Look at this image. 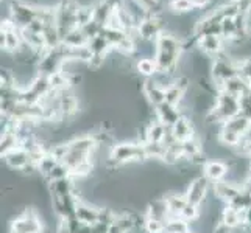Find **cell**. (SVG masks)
I'll return each instance as SVG.
<instances>
[{
	"label": "cell",
	"mask_w": 251,
	"mask_h": 233,
	"mask_svg": "<svg viewBox=\"0 0 251 233\" xmlns=\"http://www.w3.org/2000/svg\"><path fill=\"white\" fill-rule=\"evenodd\" d=\"M250 125H251L250 120H248L247 117H244L242 114H239V115H236V117H232L231 120H228L226 123H223L222 127L229 129V131L236 132V134H239V135H244V132L247 131Z\"/></svg>",
	"instance_id": "20"
},
{
	"label": "cell",
	"mask_w": 251,
	"mask_h": 233,
	"mask_svg": "<svg viewBox=\"0 0 251 233\" xmlns=\"http://www.w3.org/2000/svg\"><path fill=\"white\" fill-rule=\"evenodd\" d=\"M147 159L144 143L141 142H122L111 146L108 163L114 167L128 165V163H139Z\"/></svg>",
	"instance_id": "2"
},
{
	"label": "cell",
	"mask_w": 251,
	"mask_h": 233,
	"mask_svg": "<svg viewBox=\"0 0 251 233\" xmlns=\"http://www.w3.org/2000/svg\"><path fill=\"white\" fill-rule=\"evenodd\" d=\"M164 199H166L167 207H169V218L179 216L181 212H183L184 207L187 205L186 194H181V193H170L167 196H164Z\"/></svg>",
	"instance_id": "16"
},
{
	"label": "cell",
	"mask_w": 251,
	"mask_h": 233,
	"mask_svg": "<svg viewBox=\"0 0 251 233\" xmlns=\"http://www.w3.org/2000/svg\"><path fill=\"white\" fill-rule=\"evenodd\" d=\"M154 114H156V120H159V122L162 125H166L167 127H172L181 117H183L179 107L170 105V103H162V105L156 106L154 107Z\"/></svg>",
	"instance_id": "9"
},
{
	"label": "cell",
	"mask_w": 251,
	"mask_h": 233,
	"mask_svg": "<svg viewBox=\"0 0 251 233\" xmlns=\"http://www.w3.org/2000/svg\"><path fill=\"white\" fill-rule=\"evenodd\" d=\"M147 159H154V160H164V155H166L167 146L164 143H151V142H145L144 143Z\"/></svg>",
	"instance_id": "23"
},
{
	"label": "cell",
	"mask_w": 251,
	"mask_h": 233,
	"mask_svg": "<svg viewBox=\"0 0 251 233\" xmlns=\"http://www.w3.org/2000/svg\"><path fill=\"white\" fill-rule=\"evenodd\" d=\"M244 226L245 227H251V205L244 212Z\"/></svg>",
	"instance_id": "29"
},
{
	"label": "cell",
	"mask_w": 251,
	"mask_h": 233,
	"mask_svg": "<svg viewBox=\"0 0 251 233\" xmlns=\"http://www.w3.org/2000/svg\"><path fill=\"white\" fill-rule=\"evenodd\" d=\"M5 163L11 169H17V171H24L31 163V155L30 152L22 148V146H17V148L11 149L10 152H6L3 155Z\"/></svg>",
	"instance_id": "5"
},
{
	"label": "cell",
	"mask_w": 251,
	"mask_h": 233,
	"mask_svg": "<svg viewBox=\"0 0 251 233\" xmlns=\"http://www.w3.org/2000/svg\"><path fill=\"white\" fill-rule=\"evenodd\" d=\"M240 114V98L234 97L225 90H220L215 95V105L209 114H206L207 123L223 125L232 117Z\"/></svg>",
	"instance_id": "1"
},
{
	"label": "cell",
	"mask_w": 251,
	"mask_h": 233,
	"mask_svg": "<svg viewBox=\"0 0 251 233\" xmlns=\"http://www.w3.org/2000/svg\"><path fill=\"white\" fill-rule=\"evenodd\" d=\"M89 39L86 38V34L81 31V28H75L71 33L66 34V38L63 39V45L78 48V47H88Z\"/></svg>",
	"instance_id": "18"
},
{
	"label": "cell",
	"mask_w": 251,
	"mask_h": 233,
	"mask_svg": "<svg viewBox=\"0 0 251 233\" xmlns=\"http://www.w3.org/2000/svg\"><path fill=\"white\" fill-rule=\"evenodd\" d=\"M222 90L234 95V97H237V98H242L251 92V84L245 80L244 76L237 75V76L231 78V80H228L226 83H225Z\"/></svg>",
	"instance_id": "13"
},
{
	"label": "cell",
	"mask_w": 251,
	"mask_h": 233,
	"mask_svg": "<svg viewBox=\"0 0 251 233\" xmlns=\"http://www.w3.org/2000/svg\"><path fill=\"white\" fill-rule=\"evenodd\" d=\"M222 222L226 224L228 227H231L232 230H236L239 227H244V213L237 212L236 209L226 205L222 210Z\"/></svg>",
	"instance_id": "17"
},
{
	"label": "cell",
	"mask_w": 251,
	"mask_h": 233,
	"mask_svg": "<svg viewBox=\"0 0 251 233\" xmlns=\"http://www.w3.org/2000/svg\"><path fill=\"white\" fill-rule=\"evenodd\" d=\"M228 172H229V167L222 160H207L206 165L203 167V176L209 179L212 184L225 180Z\"/></svg>",
	"instance_id": "10"
},
{
	"label": "cell",
	"mask_w": 251,
	"mask_h": 233,
	"mask_svg": "<svg viewBox=\"0 0 251 233\" xmlns=\"http://www.w3.org/2000/svg\"><path fill=\"white\" fill-rule=\"evenodd\" d=\"M75 218L86 226H95L100 218V207H94L89 202L78 199L75 210Z\"/></svg>",
	"instance_id": "6"
},
{
	"label": "cell",
	"mask_w": 251,
	"mask_h": 233,
	"mask_svg": "<svg viewBox=\"0 0 251 233\" xmlns=\"http://www.w3.org/2000/svg\"><path fill=\"white\" fill-rule=\"evenodd\" d=\"M190 230V224L179 216H170L166 221V233H186Z\"/></svg>",
	"instance_id": "22"
},
{
	"label": "cell",
	"mask_w": 251,
	"mask_h": 233,
	"mask_svg": "<svg viewBox=\"0 0 251 233\" xmlns=\"http://www.w3.org/2000/svg\"><path fill=\"white\" fill-rule=\"evenodd\" d=\"M144 230H145V233H166V221H159V219H153V218L145 216Z\"/></svg>",
	"instance_id": "25"
},
{
	"label": "cell",
	"mask_w": 251,
	"mask_h": 233,
	"mask_svg": "<svg viewBox=\"0 0 251 233\" xmlns=\"http://www.w3.org/2000/svg\"><path fill=\"white\" fill-rule=\"evenodd\" d=\"M89 50L92 55H99V56H106L109 51L112 50V45L109 44V42L106 41L105 36H101V34H99V36H95L89 41L88 44Z\"/></svg>",
	"instance_id": "19"
},
{
	"label": "cell",
	"mask_w": 251,
	"mask_h": 233,
	"mask_svg": "<svg viewBox=\"0 0 251 233\" xmlns=\"http://www.w3.org/2000/svg\"><path fill=\"white\" fill-rule=\"evenodd\" d=\"M167 131H169V127L166 125H162L159 120H154V122L150 123L145 129V142L162 143L164 139H166Z\"/></svg>",
	"instance_id": "15"
},
{
	"label": "cell",
	"mask_w": 251,
	"mask_h": 233,
	"mask_svg": "<svg viewBox=\"0 0 251 233\" xmlns=\"http://www.w3.org/2000/svg\"><path fill=\"white\" fill-rule=\"evenodd\" d=\"M225 41L222 36H217V34H209V36H201L198 38V47L207 56H219L222 51L225 50L223 47Z\"/></svg>",
	"instance_id": "11"
},
{
	"label": "cell",
	"mask_w": 251,
	"mask_h": 233,
	"mask_svg": "<svg viewBox=\"0 0 251 233\" xmlns=\"http://www.w3.org/2000/svg\"><path fill=\"white\" fill-rule=\"evenodd\" d=\"M142 90H144L147 101H149L150 105H153L154 107L162 105V103H166V89H162L153 78H147L144 81Z\"/></svg>",
	"instance_id": "8"
},
{
	"label": "cell",
	"mask_w": 251,
	"mask_h": 233,
	"mask_svg": "<svg viewBox=\"0 0 251 233\" xmlns=\"http://www.w3.org/2000/svg\"><path fill=\"white\" fill-rule=\"evenodd\" d=\"M172 134H173V137L178 140V142H187V140H190V139H194V137H197L195 135V129H194V125H192V122L187 118V117H181L178 122L173 125L172 127Z\"/></svg>",
	"instance_id": "12"
},
{
	"label": "cell",
	"mask_w": 251,
	"mask_h": 233,
	"mask_svg": "<svg viewBox=\"0 0 251 233\" xmlns=\"http://www.w3.org/2000/svg\"><path fill=\"white\" fill-rule=\"evenodd\" d=\"M91 233H108V226H103V224H95L91 227Z\"/></svg>",
	"instance_id": "28"
},
{
	"label": "cell",
	"mask_w": 251,
	"mask_h": 233,
	"mask_svg": "<svg viewBox=\"0 0 251 233\" xmlns=\"http://www.w3.org/2000/svg\"><path fill=\"white\" fill-rule=\"evenodd\" d=\"M136 68L141 75H144L145 78H153L158 72V65L154 58H141L139 61L136 63Z\"/></svg>",
	"instance_id": "21"
},
{
	"label": "cell",
	"mask_w": 251,
	"mask_h": 233,
	"mask_svg": "<svg viewBox=\"0 0 251 233\" xmlns=\"http://www.w3.org/2000/svg\"><path fill=\"white\" fill-rule=\"evenodd\" d=\"M186 233H197V232H194V230H189V232H186Z\"/></svg>",
	"instance_id": "30"
},
{
	"label": "cell",
	"mask_w": 251,
	"mask_h": 233,
	"mask_svg": "<svg viewBox=\"0 0 251 233\" xmlns=\"http://www.w3.org/2000/svg\"><path fill=\"white\" fill-rule=\"evenodd\" d=\"M44 226H42L41 216L34 210H24L19 216L11 222L10 233H42Z\"/></svg>",
	"instance_id": "3"
},
{
	"label": "cell",
	"mask_w": 251,
	"mask_h": 233,
	"mask_svg": "<svg viewBox=\"0 0 251 233\" xmlns=\"http://www.w3.org/2000/svg\"><path fill=\"white\" fill-rule=\"evenodd\" d=\"M211 190H212V182L201 174V176L190 180V184L187 185L184 194H186V199L189 204L200 207L206 202Z\"/></svg>",
	"instance_id": "4"
},
{
	"label": "cell",
	"mask_w": 251,
	"mask_h": 233,
	"mask_svg": "<svg viewBox=\"0 0 251 233\" xmlns=\"http://www.w3.org/2000/svg\"><path fill=\"white\" fill-rule=\"evenodd\" d=\"M240 191H242V187L232 184L231 180H220V182L212 184V193H214V196L219 197V199L225 205H228Z\"/></svg>",
	"instance_id": "7"
},
{
	"label": "cell",
	"mask_w": 251,
	"mask_h": 233,
	"mask_svg": "<svg viewBox=\"0 0 251 233\" xmlns=\"http://www.w3.org/2000/svg\"><path fill=\"white\" fill-rule=\"evenodd\" d=\"M169 6H170V10L176 14L192 13L195 10L192 0H172V2L169 3Z\"/></svg>",
	"instance_id": "24"
},
{
	"label": "cell",
	"mask_w": 251,
	"mask_h": 233,
	"mask_svg": "<svg viewBox=\"0 0 251 233\" xmlns=\"http://www.w3.org/2000/svg\"><path fill=\"white\" fill-rule=\"evenodd\" d=\"M66 177H72V176H71V169H69V168L64 165V163L59 162L58 165L49 172V176H47L46 179L49 180V182H53V180L66 179Z\"/></svg>",
	"instance_id": "26"
},
{
	"label": "cell",
	"mask_w": 251,
	"mask_h": 233,
	"mask_svg": "<svg viewBox=\"0 0 251 233\" xmlns=\"http://www.w3.org/2000/svg\"><path fill=\"white\" fill-rule=\"evenodd\" d=\"M145 216L147 218H153V219H159V221H167L169 219V207L164 197L159 199H154L147 205L145 210Z\"/></svg>",
	"instance_id": "14"
},
{
	"label": "cell",
	"mask_w": 251,
	"mask_h": 233,
	"mask_svg": "<svg viewBox=\"0 0 251 233\" xmlns=\"http://www.w3.org/2000/svg\"><path fill=\"white\" fill-rule=\"evenodd\" d=\"M214 233H234V230H232L231 227H228L225 222H219V224H215L214 226Z\"/></svg>",
	"instance_id": "27"
}]
</instances>
